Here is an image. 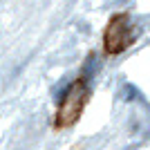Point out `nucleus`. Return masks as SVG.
<instances>
[{"label": "nucleus", "mask_w": 150, "mask_h": 150, "mask_svg": "<svg viewBox=\"0 0 150 150\" xmlns=\"http://www.w3.org/2000/svg\"><path fill=\"white\" fill-rule=\"evenodd\" d=\"M90 101V88L85 79H76L63 94V101L56 110V117H54V128L56 130H65L69 125H74L79 121V117L83 114V108Z\"/></svg>", "instance_id": "obj_1"}, {"label": "nucleus", "mask_w": 150, "mask_h": 150, "mask_svg": "<svg viewBox=\"0 0 150 150\" xmlns=\"http://www.w3.org/2000/svg\"><path fill=\"white\" fill-rule=\"evenodd\" d=\"M128 16L125 13H117L105 27V36H103V47H105V54L114 56V54H121V52L130 45V23H128Z\"/></svg>", "instance_id": "obj_2"}]
</instances>
